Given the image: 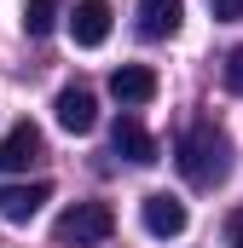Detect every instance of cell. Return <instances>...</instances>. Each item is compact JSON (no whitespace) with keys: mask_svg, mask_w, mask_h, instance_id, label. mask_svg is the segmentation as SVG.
<instances>
[{"mask_svg":"<svg viewBox=\"0 0 243 248\" xmlns=\"http://www.w3.org/2000/svg\"><path fill=\"white\" fill-rule=\"evenodd\" d=\"M174 162H180V173H185V185H197V190H214L226 173H232V139L220 133L214 122H197L191 133L180 139V150H174Z\"/></svg>","mask_w":243,"mask_h":248,"instance_id":"6da1fadb","label":"cell"},{"mask_svg":"<svg viewBox=\"0 0 243 248\" xmlns=\"http://www.w3.org/2000/svg\"><path fill=\"white\" fill-rule=\"evenodd\" d=\"M110 231H116V214L104 202H75V208H64L58 225H52V237L58 243H75V248H99Z\"/></svg>","mask_w":243,"mask_h":248,"instance_id":"7a4b0ae2","label":"cell"},{"mask_svg":"<svg viewBox=\"0 0 243 248\" xmlns=\"http://www.w3.org/2000/svg\"><path fill=\"white\" fill-rule=\"evenodd\" d=\"M47 156V139L35 122H12L6 139H0V173H29L35 162Z\"/></svg>","mask_w":243,"mask_h":248,"instance_id":"3957f363","label":"cell"},{"mask_svg":"<svg viewBox=\"0 0 243 248\" xmlns=\"http://www.w3.org/2000/svg\"><path fill=\"white\" fill-rule=\"evenodd\" d=\"M139 219H145V231H151L156 243H174L185 225H191L185 202H180V196H168V190H151V196L139 202Z\"/></svg>","mask_w":243,"mask_h":248,"instance_id":"277c9868","label":"cell"},{"mask_svg":"<svg viewBox=\"0 0 243 248\" xmlns=\"http://www.w3.org/2000/svg\"><path fill=\"white\" fill-rule=\"evenodd\" d=\"M52 116H58L64 133H93V127H99V98H93L87 87H58Z\"/></svg>","mask_w":243,"mask_h":248,"instance_id":"5b68a950","label":"cell"},{"mask_svg":"<svg viewBox=\"0 0 243 248\" xmlns=\"http://www.w3.org/2000/svg\"><path fill=\"white\" fill-rule=\"evenodd\" d=\"M69 35H75V46H104L110 41V0H75Z\"/></svg>","mask_w":243,"mask_h":248,"instance_id":"8992f818","label":"cell"},{"mask_svg":"<svg viewBox=\"0 0 243 248\" xmlns=\"http://www.w3.org/2000/svg\"><path fill=\"white\" fill-rule=\"evenodd\" d=\"M52 196L47 179H35V185H0V219H12V225H23V219H35L41 214V202Z\"/></svg>","mask_w":243,"mask_h":248,"instance_id":"52a82bcc","label":"cell"},{"mask_svg":"<svg viewBox=\"0 0 243 248\" xmlns=\"http://www.w3.org/2000/svg\"><path fill=\"white\" fill-rule=\"evenodd\" d=\"M110 93H116L127 110H139V104L156 98V75H151L145 63H122V69H110Z\"/></svg>","mask_w":243,"mask_h":248,"instance_id":"ba28073f","label":"cell"},{"mask_svg":"<svg viewBox=\"0 0 243 248\" xmlns=\"http://www.w3.org/2000/svg\"><path fill=\"white\" fill-rule=\"evenodd\" d=\"M110 144H116V156L139 162V168H151V162H156V139L133 122V116H116V127H110Z\"/></svg>","mask_w":243,"mask_h":248,"instance_id":"9c48e42d","label":"cell"},{"mask_svg":"<svg viewBox=\"0 0 243 248\" xmlns=\"http://www.w3.org/2000/svg\"><path fill=\"white\" fill-rule=\"evenodd\" d=\"M185 17V0H139V35L145 41H168Z\"/></svg>","mask_w":243,"mask_h":248,"instance_id":"30bf717a","label":"cell"},{"mask_svg":"<svg viewBox=\"0 0 243 248\" xmlns=\"http://www.w3.org/2000/svg\"><path fill=\"white\" fill-rule=\"evenodd\" d=\"M58 6L64 0H23V29L41 41V35H52V23H58Z\"/></svg>","mask_w":243,"mask_h":248,"instance_id":"8fae6325","label":"cell"},{"mask_svg":"<svg viewBox=\"0 0 243 248\" xmlns=\"http://www.w3.org/2000/svg\"><path fill=\"white\" fill-rule=\"evenodd\" d=\"M226 87H232V93H243V46H232V52H226Z\"/></svg>","mask_w":243,"mask_h":248,"instance_id":"7c38bea8","label":"cell"},{"mask_svg":"<svg viewBox=\"0 0 243 248\" xmlns=\"http://www.w3.org/2000/svg\"><path fill=\"white\" fill-rule=\"evenodd\" d=\"M208 12H214V23H238V17H243V0H208Z\"/></svg>","mask_w":243,"mask_h":248,"instance_id":"4fadbf2b","label":"cell"},{"mask_svg":"<svg viewBox=\"0 0 243 248\" xmlns=\"http://www.w3.org/2000/svg\"><path fill=\"white\" fill-rule=\"evenodd\" d=\"M232 248H243V214L232 219Z\"/></svg>","mask_w":243,"mask_h":248,"instance_id":"5bb4252c","label":"cell"}]
</instances>
